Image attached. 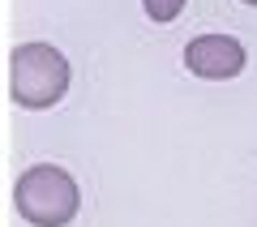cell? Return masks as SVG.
<instances>
[{"mask_svg": "<svg viewBox=\"0 0 257 227\" xmlns=\"http://www.w3.org/2000/svg\"><path fill=\"white\" fill-rule=\"evenodd\" d=\"M73 69L52 43H18L9 52V99L26 111H47L69 94Z\"/></svg>", "mask_w": 257, "mask_h": 227, "instance_id": "1", "label": "cell"}, {"mask_svg": "<svg viewBox=\"0 0 257 227\" xmlns=\"http://www.w3.org/2000/svg\"><path fill=\"white\" fill-rule=\"evenodd\" d=\"M13 206L30 227H69L82 210V189L64 167L35 163L13 180Z\"/></svg>", "mask_w": 257, "mask_h": 227, "instance_id": "2", "label": "cell"}, {"mask_svg": "<svg viewBox=\"0 0 257 227\" xmlns=\"http://www.w3.org/2000/svg\"><path fill=\"white\" fill-rule=\"evenodd\" d=\"M184 69L206 82H231L244 73V43L231 35H197L184 43Z\"/></svg>", "mask_w": 257, "mask_h": 227, "instance_id": "3", "label": "cell"}, {"mask_svg": "<svg viewBox=\"0 0 257 227\" xmlns=\"http://www.w3.org/2000/svg\"><path fill=\"white\" fill-rule=\"evenodd\" d=\"M184 5L189 0H142V9H146L150 22H159V26H167V22H176L184 13Z\"/></svg>", "mask_w": 257, "mask_h": 227, "instance_id": "4", "label": "cell"}, {"mask_svg": "<svg viewBox=\"0 0 257 227\" xmlns=\"http://www.w3.org/2000/svg\"><path fill=\"white\" fill-rule=\"evenodd\" d=\"M244 5H253V9H257V0H244Z\"/></svg>", "mask_w": 257, "mask_h": 227, "instance_id": "5", "label": "cell"}]
</instances>
